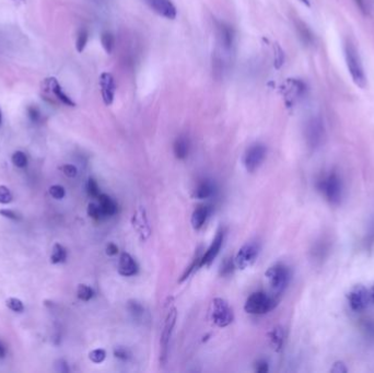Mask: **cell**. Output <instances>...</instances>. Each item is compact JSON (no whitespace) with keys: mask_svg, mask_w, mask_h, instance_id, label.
<instances>
[{"mask_svg":"<svg viewBox=\"0 0 374 373\" xmlns=\"http://www.w3.org/2000/svg\"><path fill=\"white\" fill-rule=\"evenodd\" d=\"M278 299L275 295H269L264 291L252 294L244 304L246 313L253 315H263L276 308Z\"/></svg>","mask_w":374,"mask_h":373,"instance_id":"obj_1","label":"cell"},{"mask_svg":"<svg viewBox=\"0 0 374 373\" xmlns=\"http://www.w3.org/2000/svg\"><path fill=\"white\" fill-rule=\"evenodd\" d=\"M345 57L348 70L354 82L358 87H360L362 89L365 88L366 79L363 71L361 59L360 56H359V51L357 47L354 45L351 41H347L345 44Z\"/></svg>","mask_w":374,"mask_h":373,"instance_id":"obj_2","label":"cell"},{"mask_svg":"<svg viewBox=\"0 0 374 373\" xmlns=\"http://www.w3.org/2000/svg\"><path fill=\"white\" fill-rule=\"evenodd\" d=\"M290 276V270L282 263L274 264L265 273V277L275 296H279L285 291V289L289 285Z\"/></svg>","mask_w":374,"mask_h":373,"instance_id":"obj_3","label":"cell"},{"mask_svg":"<svg viewBox=\"0 0 374 373\" xmlns=\"http://www.w3.org/2000/svg\"><path fill=\"white\" fill-rule=\"evenodd\" d=\"M209 314L212 323L218 327H227L234 319L233 311L229 305L228 301L222 298H215L210 303Z\"/></svg>","mask_w":374,"mask_h":373,"instance_id":"obj_4","label":"cell"},{"mask_svg":"<svg viewBox=\"0 0 374 373\" xmlns=\"http://www.w3.org/2000/svg\"><path fill=\"white\" fill-rule=\"evenodd\" d=\"M176 318H177V310L175 308L170 309L167 314L166 321H164V326L160 339V362L162 365H166L168 363L170 342L172 338V334H173V328L176 323Z\"/></svg>","mask_w":374,"mask_h":373,"instance_id":"obj_5","label":"cell"},{"mask_svg":"<svg viewBox=\"0 0 374 373\" xmlns=\"http://www.w3.org/2000/svg\"><path fill=\"white\" fill-rule=\"evenodd\" d=\"M319 189L324 192L327 200L333 205H338L342 197V183L339 175L333 172L325 177L319 184Z\"/></svg>","mask_w":374,"mask_h":373,"instance_id":"obj_6","label":"cell"},{"mask_svg":"<svg viewBox=\"0 0 374 373\" xmlns=\"http://www.w3.org/2000/svg\"><path fill=\"white\" fill-rule=\"evenodd\" d=\"M42 91L45 94V99L53 98V100L58 101L64 105L71 108L76 106V103L64 92L62 86L59 85L58 80L55 77L46 78L42 82Z\"/></svg>","mask_w":374,"mask_h":373,"instance_id":"obj_7","label":"cell"},{"mask_svg":"<svg viewBox=\"0 0 374 373\" xmlns=\"http://www.w3.org/2000/svg\"><path fill=\"white\" fill-rule=\"evenodd\" d=\"M267 149L261 144H254L250 146L244 153L243 164L246 171L250 173H254L259 169L266 158Z\"/></svg>","mask_w":374,"mask_h":373,"instance_id":"obj_8","label":"cell"},{"mask_svg":"<svg viewBox=\"0 0 374 373\" xmlns=\"http://www.w3.org/2000/svg\"><path fill=\"white\" fill-rule=\"evenodd\" d=\"M259 245L256 242H248L238 250L234 257L235 267L237 270H246L251 267L259 255Z\"/></svg>","mask_w":374,"mask_h":373,"instance_id":"obj_9","label":"cell"},{"mask_svg":"<svg viewBox=\"0 0 374 373\" xmlns=\"http://www.w3.org/2000/svg\"><path fill=\"white\" fill-rule=\"evenodd\" d=\"M351 309L357 312L366 309L370 302V295L368 289L363 285H356L349 290L347 295Z\"/></svg>","mask_w":374,"mask_h":373,"instance_id":"obj_10","label":"cell"},{"mask_svg":"<svg viewBox=\"0 0 374 373\" xmlns=\"http://www.w3.org/2000/svg\"><path fill=\"white\" fill-rule=\"evenodd\" d=\"M131 223L133 229L137 231L140 240L144 242L147 241L149 236L151 235V227L149 225L147 212L144 207H138L135 210L131 218Z\"/></svg>","mask_w":374,"mask_h":373,"instance_id":"obj_11","label":"cell"},{"mask_svg":"<svg viewBox=\"0 0 374 373\" xmlns=\"http://www.w3.org/2000/svg\"><path fill=\"white\" fill-rule=\"evenodd\" d=\"M305 91V86L302 81L297 79H288L285 85L282 86V94L286 100L287 105H293V104L301 98Z\"/></svg>","mask_w":374,"mask_h":373,"instance_id":"obj_12","label":"cell"},{"mask_svg":"<svg viewBox=\"0 0 374 373\" xmlns=\"http://www.w3.org/2000/svg\"><path fill=\"white\" fill-rule=\"evenodd\" d=\"M99 84L103 102L106 106H110L114 101L116 92V84L113 74L110 72H103L100 76Z\"/></svg>","mask_w":374,"mask_h":373,"instance_id":"obj_13","label":"cell"},{"mask_svg":"<svg viewBox=\"0 0 374 373\" xmlns=\"http://www.w3.org/2000/svg\"><path fill=\"white\" fill-rule=\"evenodd\" d=\"M223 240H224V232H223L222 229H220V230H218V232L216 233V236L212 240L210 246H209L208 250L205 252V254L201 256L199 267L209 266L213 262V259L217 256H218L219 252L222 248Z\"/></svg>","mask_w":374,"mask_h":373,"instance_id":"obj_14","label":"cell"},{"mask_svg":"<svg viewBox=\"0 0 374 373\" xmlns=\"http://www.w3.org/2000/svg\"><path fill=\"white\" fill-rule=\"evenodd\" d=\"M146 3L155 13L163 18L174 20L177 16L175 6L172 4L171 0H146Z\"/></svg>","mask_w":374,"mask_h":373,"instance_id":"obj_15","label":"cell"},{"mask_svg":"<svg viewBox=\"0 0 374 373\" xmlns=\"http://www.w3.org/2000/svg\"><path fill=\"white\" fill-rule=\"evenodd\" d=\"M305 134H306V139H308V143L311 146L315 147L316 145H318L324 134V126L320 119L317 117L311 118L308 122V125H306Z\"/></svg>","mask_w":374,"mask_h":373,"instance_id":"obj_16","label":"cell"},{"mask_svg":"<svg viewBox=\"0 0 374 373\" xmlns=\"http://www.w3.org/2000/svg\"><path fill=\"white\" fill-rule=\"evenodd\" d=\"M138 272V265L128 253H122L118 259V273L124 277H131Z\"/></svg>","mask_w":374,"mask_h":373,"instance_id":"obj_17","label":"cell"},{"mask_svg":"<svg viewBox=\"0 0 374 373\" xmlns=\"http://www.w3.org/2000/svg\"><path fill=\"white\" fill-rule=\"evenodd\" d=\"M217 34H218L219 42L223 48L230 49L233 45L234 32L230 25L223 22H217Z\"/></svg>","mask_w":374,"mask_h":373,"instance_id":"obj_18","label":"cell"},{"mask_svg":"<svg viewBox=\"0 0 374 373\" xmlns=\"http://www.w3.org/2000/svg\"><path fill=\"white\" fill-rule=\"evenodd\" d=\"M209 214H210V209H209L208 206H205V205L197 206L195 208V210H194L192 214V218H191L192 227L195 230H200L206 223Z\"/></svg>","mask_w":374,"mask_h":373,"instance_id":"obj_19","label":"cell"},{"mask_svg":"<svg viewBox=\"0 0 374 373\" xmlns=\"http://www.w3.org/2000/svg\"><path fill=\"white\" fill-rule=\"evenodd\" d=\"M173 151L178 160H184L187 158L190 152V140L186 136H179L175 139L173 145Z\"/></svg>","mask_w":374,"mask_h":373,"instance_id":"obj_20","label":"cell"},{"mask_svg":"<svg viewBox=\"0 0 374 373\" xmlns=\"http://www.w3.org/2000/svg\"><path fill=\"white\" fill-rule=\"evenodd\" d=\"M98 200H99V205L101 207L102 211L104 212V215L106 216V217H111V216L116 214L117 205L113 199H112L109 195H106V194H100Z\"/></svg>","mask_w":374,"mask_h":373,"instance_id":"obj_21","label":"cell"},{"mask_svg":"<svg viewBox=\"0 0 374 373\" xmlns=\"http://www.w3.org/2000/svg\"><path fill=\"white\" fill-rule=\"evenodd\" d=\"M127 310H128V313L132 319L137 321V322L145 317V307L138 300H129L127 302Z\"/></svg>","mask_w":374,"mask_h":373,"instance_id":"obj_22","label":"cell"},{"mask_svg":"<svg viewBox=\"0 0 374 373\" xmlns=\"http://www.w3.org/2000/svg\"><path fill=\"white\" fill-rule=\"evenodd\" d=\"M268 336L269 339H271L272 346L274 347V349L276 352H279L283 346V340H285V332H283V328L281 326L274 327L273 331L268 334Z\"/></svg>","mask_w":374,"mask_h":373,"instance_id":"obj_23","label":"cell"},{"mask_svg":"<svg viewBox=\"0 0 374 373\" xmlns=\"http://www.w3.org/2000/svg\"><path fill=\"white\" fill-rule=\"evenodd\" d=\"M213 191L215 189L211 182L203 181L197 185L195 192H194V197L197 199H206L213 195Z\"/></svg>","mask_w":374,"mask_h":373,"instance_id":"obj_24","label":"cell"},{"mask_svg":"<svg viewBox=\"0 0 374 373\" xmlns=\"http://www.w3.org/2000/svg\"><path fill=\"white\" fill-rule=\"evenodd\" d=\"M67 258V252L66 249L64 248L63 245L56 243L53 246V252H51L50 255V262L53 264H59V263H64Z\"/></svg>","mask_w":374,"mask_h":373,"instance_id":"obj_25","label":"cell"},{"mask_svg":"<svg viewBox=\"0 0 374 373\" xmlns=\"http://www.w3.org/2000/svg\"><path fill=\"white\" fill-rule=\"evenodd\" d=\"M235 267V263H234V258L228 256L223 259V262L221 263V268H220V274L223 277H228L232 273L234 272Z\"/></svg>","mask_w":374,"mask_h":373,"instance_id":"obj_26","label":"cell"},{"mask_svg":"<svg viewBox=\"0 0 374 373\" xmlns=\"http://www.w3.org/2000/svg\"><path fill=\"white\" fill-rule=\"evenodd\" d=\"M297 30L299 32V35H300V39L302 40V42L304 44L309 45V44H311L313 42V35H312L311 31H310L308 26L302 23V22H299V23L297 24Z\"/></svg>","mask_w":374,"mask_h":373,"instance_id":"obj_27","label":"cell"},{"mask_svg":"<svg viewBox=\"0 0 374 373\" xmlns=\"http://www.w3.org/2000/svg\"><path fill=\"white\" fill-rule=\"evenodd\" d=\"M94 296V291L91 287H89L84 283H80L77 288V297L82 301L91 300Z\"/></svg>","mask_w":374,"mask_h":373,"instance_id":"obj_28","label":"cell"},{"mask_svg":"<svg viewBox=\"0 0 374 373\" xmlns=\"http://www.w3.org/2000/svg\"><path fill=\"white\" fill-rule=\"evenodd\" d=\"M87 211H88L89 217L94 219V220H102L104 218H106V216L104 215V212L102 211L99 204L90 203L88 205V210Z\"/></svg>","mask_w":374,"mask_h":373,"instance_id":"obj_29","label":"cell"},{"mask_svg":"<svg viewBox=\"0 0 374 373\" xmlns=\"http://www.w3.org/2000/svg\"><path fill=\"white\" fill-rule=\"evenodd\" d=\"M200 254V252H197V254L195 255V257H194L193 258V260H192V263H191V265L189 266V267H187L186 268V270H185V272H184V274L182 275V277H181V279H179L178 280V282H183L184 280H186L187 278H189L190 277V276H191V274L194 272V271H195V268L196 267H199V263H200V258H201V256L199 255Z\"/></svg>","mask_w":374,"mask_h":373,"instance_id":"obj_30","label":"cell"},{"mask_svg":"<svg viewBox=\"0 0 374 373\" xmlns=\"http://www.w3.org/2000/svg\"><path fill=\"white\" fill-rule=\"evenodd\" d=\"M101 43H102V46H103L104 50H105L108 54H111L112 50H113V47H114V37H113V35H112L109 32L103 33L102 36H101Z\"/></svg>","mask_w":374,"mask_h":373,"instance_id":"obj_31","label":"cell"},{"mask_svg":"<svg viewBox=\"0 0 374 373\" xmlns=\"http://www.w3.org/2000/svg\"><path fill=\"white\" fill-rule=\"evenodd\" d=\"M88 39H89V34L87 30H80V32L78 33V37H77V42H76V48L78 50V53H82L85 50L87 43H88Z\"/></svg>","mask_w":374,"mask_h":373,"instance_id":"obj_32","label":"cell"},{"mask_svg":"<svg viewBox=\"0 0 374 373\" xmlns=\"http://www.w3.org/2000/svg\"><path fill=\"white\" fill-rule=\"evenodd\" d=\"M12 163L18 168H25L28 166V158L24 152L16 151L12 154Z\"/></svg>","mask_w":374,"mask_h":373,"instance_id":"obj_33","label":"cell"},{"mask_svg":"<svg viewBox=\"0 0 374 373\" xmlns=\"http://www.w3.org/2000/svg\"><path fill=\"white\" fill-rule=\"evenodd\" d=\"M87 192L89 194V196H91L93 198H98L101 194L98 183H96V181L92 177H90L87 182Z\"/></svg>","mask_w":374,"mask_h":373,"instance_id":"obj_34","label":"cell"},{"mask_svg":"<svg viewBox=\"0 0 374 373\" xmlns=\"http://www.w3.org/2000/svg\"><path fill=\"white\" fill-rule=\"evenodd\" d=\"M106 358V352L104 349H94L89 354V359L94 363H102Z\"/></svg>","mask_w":374,"mask_h":373,"instance_id":"obj_35","label":"cell"},{"mask_svg":"<svg viewBox=\"0 0 374 373\" xmlns=\"http://www.w3.org/2000/svg\"><path fill=\"white\" fill-rule=\"evenodd\" d=\"M114 356L115 358H117V359L122 360V361H128L131 358V353L129 352L128 348L118 346V347H115L114 349Z\"/></svg>","mask_w":374,"mask_h":373,"instance_id":"obj_36","label":"cell"},{"mask_svg":"<svg viewBox=\"0 0 374 373\" xmlns=\"http://www.w3.org/2000/svg\"><path fill=\"white\" fill-rule=\"evenodd\" d=\"M6 304H7V307H8L10 310H12L13 312L21 313L24 311L23 303H22L20 299H17V298H9V299L6 301Z\"/></svg>","mask_w":374,"mask_h":373,"instance_id":"obj_37","label":"cell"},{"mask_svg":"<svg viewBox=\"0 0 374 373\" xmlns=\"http://www.w3.org/2000/svg\"><path fill=\"white\" fill-rule=\"evenodd\" d=\"M12 194L10 190L5 185H0V204L7 205L11 203Z\"/></svg>","mask_w":374,"mask_h":373,"instance_id":"obj_38","label":"cell"},{"mask_svg":"<svg viewBox=\"0 0 374 373\" xmlns=\"http://www.w3.org/2000/svg\"><path fill=\"white\" fill-rule=\"evenodd\" d=\"M285 61V55H283V50L279 45H275V67L279 69Z\"/></svg>","mask_w":374,"mask_h":373,"instance_id":"obj_39","label":"cell"},{"mask_svg":"<svg viewBox=\"0 0 374 373\" xmlns=\"http://www.w3.org/2000/svg\"><path fill=\"white\" fill-rule=\"evenodd\" d=\"M49 194L55 199H62L65 197V189L61 185H53L49 188Z\"/></svg>","mask_w":374,"mask_h":373,"instance_id":"obj_40","label":"cell"},{"mask_svg":"<svg viewBox=\"0 0 374 373\" xmlns=\"http://www.w3.org/2000/svg\"><path fill=\"white\" fill-rule=\"evenodd\" d=\"M62 171L67 177H76L78 173L77 168L72 164H66V166L62 167Z\"/></svg>","mask_w":374,"mask_h":373,"instance_id":"obj_41","label":"cell"},{"mask_svg":"<svg viewBox=\"0 0 374 373\" xmlns=\"http://www.w3.org/2000/svg\"><path fill=\"white\" fill-rule=\"evenodd\" d=\"M269 370V365L266 360L260 359L255 363V371L258 373H266Z\"/></svg>","mask_w":374,"mask_h":373,"instance_id":"obj_42","label":"cell"},{"mask_svg":"<svg viewBox=\"0 0 374 373\" xmlns=\"http://www.w3.org/2000/svg\"><path fill=\"white\" fill-rule=\"evenodd\" d=\"M0 215H2L3 217L11 219V220H19L20 219L19 215L16 211H13L11 209H2V210H0Z\"/></svg>","mask_w":374,"mask_h":373,"instance_id":"obj_43","label":"cell"},{"mask_svg":"<svg viewBox=\"0 0 374 373\" xmlns=\"http://www.w3.org/2000/svg\"><path fill=\"white\" fill-rule=\"evenodd\" d=\"M331 372H334V373H345V372H347V368H346L345 363L341 362V361H337V362L334 363L333 368L331 369Z\"/></svg>","mask_w":374,"mask_h":373,"instance_id":"obj_44","label":"cell"},{"mask_svg":"<svg viewBox=\"0 0 374 373\" xmlns=\"http://www.w3.org/2000/svg\"><path fill=\"white\" fill-rule=\"evenodd\" d=\"M28 113H29L30 118H31L33 122H36L37 119L40 118V112H39V110H37L35 106L29 108L28 109Z\"/></svg>","mask_w":374,"mask_h":373,"instance_id":"obj_45","label":"cell"},{"mask_svg":"<svg viewBox=\"0 0 374 373\" xmlns=\"http://www.w3.org/2000/svg\"><path fill=\"white\" fill-rule=\"evenodd\" d=\"M105 252H106V254L109 256H115V255H117V253H118V246L114 243H109L108 246H106Z\"/></svg>","mask_w":374,"mask_h":373,"instance_id":"obj_46","label":"cell"},{"mask_svg":"<svg viewBox=\"0 0 374 373\" xmlns=\"http://www.w3.org/2000/svg\"><path fill=\"white\" fill-rule=\"evenodd\" d=\"M57 371H61V372H68L69 371V368H68V364H67V362L65 360H58L57 361Z\"/></svg>","mask_w":374,"mask_h":373,"instance_id":"obj_47","label":"cell"},{"mask_svg":"<svg viewBox=\"0 0 374 373\" xmlns=\"http://www.w3.org/2000/svg\"><path fill=\"white\" fill-rule=\"evenodd\" d=\"M6 356V348L3 344V341L0 340V358H4Z\"/></svg>","mask_w":374,"mask_h":373,"instance_id":"obj_48","label":"cell"},{"mask_svg":"<svg viewBox=\"0 0 374 373\" xmlns=\"http://www.w3.org/2000/svg\"><path fill=\"white\" fill-rule=\"evenodd\" d=\"M356 3H357L359 8H360L362 11H365V4H364L363 0H356Z\"/></svg>","mask_w":374,"mask_h":373,"instance_id":"obj_49","label":"cell"},{"mask_svg":"<svg viewBox=\"0 0 374 373\" xmlns=\"http://www.w3.org/2000/svg\"><path fill=\"white\" fill-rule=\"evenodd\" d=\"M371 297H372V300L374 301V285L372 287V292H371Z\"/></svg>","mask_w":374,"mask_h":373,"instance_id":"obj_50","label":"cell"},{"mask_svg":"<svg viewBox=\"0 0 374 373\" xmlns=\"http://www.w3.org/2000/svg\"><path fill=\"white\" fill-rule=\"evenodd\" d=\"M2 119H3V113H2V109H0V124H2Z\"/></svg>","mask_w":374,"mask_h":373,"instance_id":"obj_51","label":"cell"},{"mask_svg":"<svg viewBox=\"0 0 374 373\" xmlns=\"http://www.w3.org/2000/svg\"><path fill=\"white\" fill-rule=\"evenodd\" d=\"M302 2H303L304 4H306V5H308V6L310 5V4H309V2H308V0H302Z\"/></svg>","mask_w":374,"mask_h":373,"instance_id":"obj_52","label":"cell"}]
</instances>
